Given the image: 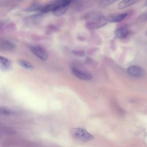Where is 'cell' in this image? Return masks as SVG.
<instances>
[{"instance_id": "cell-1", "label": "cell", "mask_w": 147, "mask_h": 147, "mask_svg": "<svg viewBox=\"0 0 147 147\" xmlns=\"http://www.w3.org/2000/svg\"><path fill=\"white\" fill-rule=\"evenodd\" d=\"M73 0H55L53 2L42 6L40 10L41 13L52 11L56 16H61L65 14L68 10L69 4Z\"/></svg>"}, {"instance_id": "cell-2", "label": "cell", "mask_w": 147, "mask_h": 147, "mask_svg": "<svg viewBox=\"0 0 147 147\" xmlns=\"http://www.w3.org/2000/svg\"><path fill=\"white\" fill-rule=\"evenodd\" d=\"M86 26L91 29L101 28L107 23V19L102 14L96 12H90L85 17Z\"/></svg>"}, {"instance_id": "cell-3", "label": "cell", "mask_w": 147, "mask_h": 147, "mask_svg": "<svg viewBox=\"0 0 147 147\" xmlns=\"http://www.w3.org/2000/svg\"><path fill=\"white\" fill-rule=\"evenodd\" d=\"M70 134L72 137L83 141H91L94 138V136L91 134L84 128L82 127L72 129L70 130Z\"/></svg>"}, {"instance_id": "cell-4", "label": "cell", "mask_w": 147, "mask_h": 147, "mask_svg": "<svg viewBox=\"0 0 147 147\" xmlns=\"http://www.w3.org/2000/svg\"><path fill=\"white\" fill-rule=\"evenodd\" d=\"M30 49L34 55L41 60H46L48 59V53L44 48L38 45H32L30 47Z\"/></svg>"}, {"instance_id": "cell-5", "label": "cell", "mask_w": 147, "mask_h": 147, "mask_svg": "<svg viewBox=\"0 0 147 147\" xmlns=\"http://www.w3.org/2000/svg\"><path fill=\"white\" fill-rule=\"evenodd\" d=\"M71 71L75 76L82 80H91L93 78V76L91 74L84 71L80 70L76 67H72Z\"/></svg>"}, {"instance_id": "cell-6", "label": "cell", "mask_w": 147, "mask_h": 147, "mask_svg": "<svg viewBox=\"0 0 147 147\" xmlns=\"http://www.w3.org/2000/svg\"><path fill=\"white\" fill-rule=\"evenodd\" d=\"M126 72L129 75L135 78L141 77L144 74L142 68L137 65H132L128 67L126 69Z\"/></svg>"}, {"instance_id": "cell-7", "label": "cell", "mask_w": 147, "mask_h": 147, "mask_svg": "<svg viewBox=\"0 0 147 147\" xmlns=\"http://www.w3.org/2000/svg\"><path fill=\"white\" fill-rule=\"evenodd\" d=\"M43 17V13H38L32 16H29L25 18L24 22L29 25H34L37 24L41 21Z\"/></svg>"}, {"instance_id": "cell-8", "label": "cell", "mask_w": 147, "mask_h": 147, "mask_svg": "<svg viewBox=\"0 0 147 147\" xmlns=\"http://www.w3.org/2000/svg\"><path fill=\"white\" fill-rule=\"evenodd\" d=\"M128 15L127 13H123L121 14H111L107 17L108 21L110 22H119L123 20Z\"/></svg>"}, {"instance_id": "cell-9", "label": "cell", "mask_w": 147, "mask_h": 147, "mask_svg": "<svg viewBox=\"0 0 147 147\" xmlns=\"http://www.w3.org/2000/svg\"><path fill=\"white\" fill-rule=\"evenodd\" d=\"M0 65L1 68L4 71H9L12 68V63L11 61L3 56H1L0 57Z\"/></svg>"}, {"instance_id": "cell-10", "label": "cell", "mask_w": 147, "mask_h": 147, "mask_svg": "<svg viewBox=\"0 0 147 147\" xmlns=\"http://www.w3.org/2000/svg\"><path fill=\"white\" fill-rule=\"evenodd\" d=\"M1 49L2 50H5V51H13L16 48L15 44H14L13 42L6 40H1Z\"/></svg>"}, {"instance_id": "cell-11", "label": "cell", "mask_w": 147, "mask_h": 147, "mask_svg": "<svg viewBox=\"0 0 147 147\" xmlns=\"http://www.w3.org/2000/svg\"><path fill=\"white\" fill-rule=\"evenodd\" d=\"M115 36L118 38H124L129 34V30L126 27H121L117 29L114 32Z\"/></svg>"}, {"instance_id": "cell-12", "label": "cell", "mask_w": 147, "mask_h": 147, "mask_svg": "<svg viewBox=\"0 0 147 147\" xmlns=\"http://www.w3.org/2000/svg\"><path fill=\"white\" fill-rule=\"evenodd\" d=\"M138 0H122L118 5V9H123L136 3Z\"/></svg>"}, {"instance_id": "cell-13", "label": "cell", "mask_w": 147, "mask_h": 147, "mask_svg": "<svg viewBox=\"0 0 147 147\" xmlns=\"http://www.w3.org/2000/svg\"><path fill=\"white\" fill-rule=\"evenodd\" d=\"M15 114V111L13 110L8 109L5 107H1L0 108V114L1 115L3 116H9V115H11Z\"/></svg>"}, {"instance_id": "cell-14", "label": "cell", "mask_w": 147, "mask_h": 147, "mask_svg": "<svg viewBox=\"0 0 147 147\" xmlns=\"http://www.w3.org/2000/svg\"><path fill=\"white\" fill-rule=\"evenodd\" d=\"M18 64L20 65H21L22 67L26 68V69H33L34 68V66L29 61L25 60H22V59H20L18 60Z\"/></svg>"}, {"instance_id": "cell-15", "label": "cell", "mask_w": 147, "mask_h": 147, "mask_svg": "<svg viewBox=\"0 0 147 147\" xmlns=\"http://www.w3.org/2000/svg\"><path fill=\"white\" fill-rule=\"evenodd\" d=\"M118 0H102L100 2L99 5L101 7H106L114 2H115L116 1H117Z\"/></svg>"}, {"instance_id": "cell-16", "label": "cell", "mask_w": 147, "mask_h": 147, "mask_svg": "<svg viewBox=\"0 0 147 147\" xmlns=\"http://www.w3.org/2000/svg\"><path fill=\"white\" fill-rule=\"evenodd\" d=\"M72 53L77 56L82 57L85 55V52L83 50H74L72 51Z\"/></svg>"}, {"instance_id": "cell-17", "label": "cell", "mask_w": 147, "mask_h": 147, "mask_svg": "<svg viewBox=\"0 0 147 147\" xmlns=\"http://www.w3.org/2000/svg\"><path fill=\"white\" fill-rule=\"evenodd\" d=\"M145 6H147V0L146 1L145 3Z\"/></svg>"}, {"instance_id": "cell-18", "label": "cell", "mask_w": 147, "mask_h": 147, "mask_svg": "<svg viewBox=\"0 0 147 147\" xmlns=\"http://www.w3.org/2000/svg\"><path fill=\"white\" fill-rule=\"evenodd\" d=\"M146 35H147V33H146Z\"/></svg>"}]
</instances>
